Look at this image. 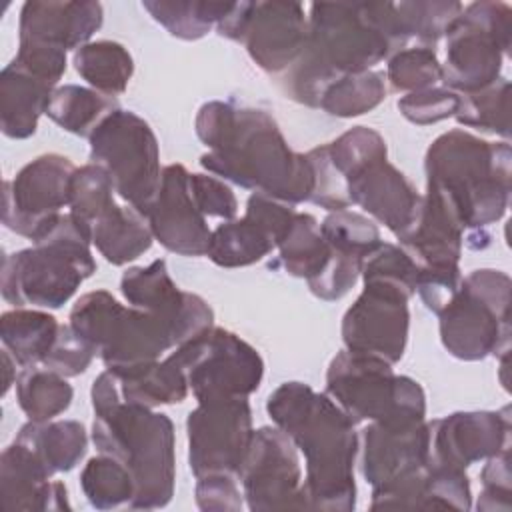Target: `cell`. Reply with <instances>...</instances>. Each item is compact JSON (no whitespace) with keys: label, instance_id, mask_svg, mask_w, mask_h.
Wrapping results in <instances>:
<instances>
[{"label":"cell","instance_id":"obj_1","mask_svg":"<svg viewBox=\"0 0 512 512\" xmlns=\"http://www.w3.org/2000/svg\"><path fill=\"white\" fill-rule=\"evenodd\" d=\"M194 130L208 146L200 166L210 174L290 206L310 200L312 164L288 146L268 112L210 100L200 106Z\"/></svg>","mask_w":512,"mask_h":512},{"label":"cell","instance_id":"obj_2","mask_svg":"<svg viewBox=\"0 0 512 512\" xmlns=\"http://www.w3.org/2000/svg\"><path fill=\"white\" fill-rule=\"evenodd\" d=\"M406 42L394 2H314L304 50L280 86L294 102L318 108L328 84L372 70Z\"/></svg>","mask_w":512,"mask_h":512},{"label":"cell","instance_id":"obj_3","mask_svg":"<svg viewBox=\"0 0 512 512\" xmlns=\"http://www.w3.org/2000/svg\"><path fill=\"white\" fill-rule=\"evenodd\" d=\"M266 412L304 454V492L310 510L350 512L356 506V424L326 394L304 382H284L266 400Z\"/></svg>","mask_w":512,"mask_h":512},{"label":"cell","instance_id":"obj_4","mask_svg":"<svg viewBox=\"0 0 512 512\" xmlns=\"http://www.w3.org/2000/svg\"><path fill=\"white\" fill-rule=\"evenodd\" d=\"M92 442L100 454L126 466L134 480L132 510L164 508L174 496V424L152 408L126 402L118 378L104 370L90 390Z\"/></svg>","mask_w":512,"mask_h":512},{"label":"cell","instance_id":"obj_5","mask_svg":"<svg viewBox=\"0 0 512 512\" xmlns=\"http://www.w3.org/2000/svg\"><path fill=\"white\" fill-rule=\"evenodd\" d=\"M426 184L444 190L468 230H486L508 208L512 156L508 140L488 142L466 130L440 134L426 150Z\"/></svg>","mask_w":512,"mask_h":512},{"label":"cell","instance_id":"obj_6","mask_svg":"<svg viewBox=\"0 0 512 512\" xmlns=\"http://www.w3.org/2000/svg\"><path fill=\"white\" fill-rule=\"evenodd\" d=\"M90 246L80 222L70 212L58 214L32 240L30 248L4 256L2 298L16 308H62L96 272Z\"/></svg>","mask_w":512,"mask_h":512},{"label":"cell","instance_id":"obj_7","mask_svg":"<svg viewBox=\"0 0 512 512\" xmlns=\"http://www.w3.org/2000/svg\"><path fill=\"white\" fill-rule=\"evenodd\" d=\"M68 320L96 348L106 370L114 376L156 362L164 352L176 348L174 334L164 320L146 310L120 304L106 290L82 294Z\"/></svg>","mask_w":512,"mask_h":512},{"label":"cell","instance_id":"obj_8","mask_svg":"<svg viewBox=\"0 0 512 512\" xmlns=\"http://www.w3.org/2000/svg\"><path fill=\"white\" fill-rule=\"evenodd\" d=\"M354 424L386 420H426V394L410 376L370 354L338 352L326 370L324 390Z\"/></svg>","mask_w":512,"mask_h":512},{"label":"cell","instance_id":"obj_9","mask_svg":"<svg viewBox=\"0 0 512 512\" xmlns=\"http://www.w3.org/2000/svg\"><path fill=\"white\" fill-rule=\"evenodd\" d=\"M510 276L480 268L462 278L450 304L438 314L442 346L458 360H484L510 352Z\"/></svg>","mask_w":512,"mask_h":512},{"label":"cell","instance_id":"obj_10","mask_svg":"<svg viewBox=\"0 0 512 512\" xmlns=\"http://www.w3.org/2000/svg\"><path fill=\"white\" fill-rule=\"evenodd\" d=\"M442 84L458 94L478 92L500 78L512 38V8L482 0L462 8L446 30Z\"/></svg>","mask_w":512,"mask_h":512},{"label":"cell","instance_id":"obj_11","mask_svg":"<svg viewBox=\"0 0 512 512\" xmlns=\"http://www.w3.org/2000/svg\"><path fill=\"white\" fill-rule=\"evenodd\" d=\"M90 160L112 178L114 190L148 214L162 180L160 146L150 124L130 110H114L90 134Z\"/></svg>","mask_w":512,"mask_h":512},{"label":"cell","instance_id":"obj_12","mask_svg":"<svg viewBox=\"0 0 512 512\" xmlns=\"http://www.w3.org/2000/svg\"><path fill=\"white\" fill-rule=\"evenodd\" d=\"M186 374L198 402L248 398L260 388L264 360L238 334L212 326L168 354Z\"/></svg>","mask_w":512,"mask_h":512},{"label":"cell","instance_id":"obj_13","mask_svg":"<svg viewBox=\"0 0 512 512\" xmlns=\"http://www.w3.org/2000/svg\"><path fill=\"white\" fill-rule=\"evenodd\" d=\"M216 30L220 36L240 42L264 72L284 74L304 50L308 16L300 2H232Z\"/></svg>","mask_w":512,"mask_h":512},{"label":"cell","instance_id":"obj_14","mask_svg":"<svg viewBox=\"0 0 512 512\" xmlns=\"http://www.w3.org/2000/svg\"><path fill=\"white\" fill-rule=\"evenodd\" d=\"M238 478L252 512L310 510L296 446L278 426L254 430Z\"/></svg>","mask_w":512,"mask_h":512},{"label":"cell","instance_id":"obj_15","mask_svg":"<svg viewBox=\"0 0 512 512\" xmlns=\"http://www.w3.org/2000/svg\"><path fill=\"white\" fill-rule=\"evenodd\" d=\"M188 464L196 478L206 474H232L248 452L254 428L248 398L198 402L186 418Z\"/></svg>","mask_w":512,"mask_h":512},{"label":"cell","instance_id":"obj_16","mask_svg":"<svg viewBox=\"0 0 512 512\" xmlns=\"http://www.w3.org/2000/svg\"><path fill=\"white\" fill-rule=\"evenodd\" d=\"M76 166L62 154H42L4 182L2 222L8 230L34 240L64 206H70V186Z\"/></svg>","mask_w":512,"mask_h":512},{"label":"cell","instance_id":"obj_17","mask_svg":"<svg viewBox=\"0 0 512 512\" xmlns=\"http://www.w3.org/2000/svg\"><path fill=\"white\" fill-rule=\"evenodd\" d=\"M408 300L410 296L396 288L364 284V290L342 318L344 348L396 364L408 342Z\"/></svg>","mask_w":512,"mask_h":512},{"label":"cell","instance_id":"obj_18","mask_svg":"<svg viewBox=\"0 0 512 512\" xmlns=\"http://www.w3.org/2000/svg\"><path fill=\"white\" fill-rule=\"evenodd\" d=\"M122 296L130 306L146 310L164 320L176 346L196 338L214 326V312L198 294L180 290L168 274L166 260L148 266H132L120 278Z\"/></svg>","mask_w":512,"mask_h":512},{"label":"cell","instance_id":"obj_19","mask_svg":"<svg viewBox=\"0 0 512 512\" xmlns=\"http://www.w3.org/2000/svg\"><path fill=\"white\" fill-rule=\"evenodd\" d=\"M294 216V206L254 192L242 218L224 220L212 230L206 256L222 268L256 264L278 248Z\"/></svg>","mask_w":512,"mask_h":512},{"label":"cell","instance_id":"obj_20","mask_svg":"<svg viewBox=\"0 0 512 512\" xmlns=\"http://www.w3.org/2000/svg\"><path fill=\"white\" fill-rule=\"evenodd\" d=\"M360 470L372 488L422 470L430 460L426 420L368 422L360 434Z\"/></svg>","mask_w":512,"mask_h":512},{"label":"cell","instance_id":"obj_21","mask_svg":"<svg viewBox=\"0 0 512 512\" xmlns=\"http://www.w3.org/2000/svg\"><path fill=\"white\" fill-rule=\"evenodd\" d=\"M430 426V464L466 470L510 448V408L454 412Z\"/></svg>","mask_w":512,"mask_h":512},{"label":"cell","instance_id":"obj_22","mask_svg":"<svg viewBox=\"0 0 512 512\" xmlns=\"http://www.w3.org/2000/svg\"><path fill=\"white\" fill-rule=\"evenodd\" d=\"M188 174L182 164L164 166L160 188L146 220L154 240L166 250L180 256H206L212 230L192 200Z\"/></svg>","mask_w":512,"mask_h":512},{"label":"cell","instance_id":"obj_23","mask_svg":"<svg viewBox=\"0 0 512 512\" xmlns=\"http://www.w3.org/2000/svg\"><path fill=\"white\" fill-rule=\"evenodd\" d=\"M104 22L100 2L28 0L20 8L18 44L56 50H78L90 42Z\"/></svg>","mask_w":512,"mask_h":512},{"label":"cell","instance_id":"obj_24","mask_svg":"<svg viewBox=\"0 0 512 512\" xmlns=\"http://www.w3.org/2000/svg\"><path fill=\"white\" fill-rule=\"evenodd\" d=\"M464 234L466 226L450 196L438 186L426 184L416 218L396 238L418 266H430L458 264Z\"/></svg>","mask_w":512,"mask_h":512},{"label":"cell","instance_id":"obj_25","mask_svg":"<svg viewBox=\"0 0 512 512\" xmlns=\"http://www.w3.org/2000/svg\"><path fill=\"white\" fill-rule=\"evenodd\" d=\"M350 204L360 206L394 236L402 234L418 214L422 194L386 160H378L346 180Z\"/></svg>","mask_w":512,"mask_h":512},{"label":"cell","instance_id":"obj_26","mask_svg":"<svg viewBox=\"0 0 512 512\" xmlns=\"http://www.w3.org/2000/svg\"><path fill=\"white\" fill-rule=\"evenodd\" d=\"M0 496L4 510H70L64 482L52 480L34 454L12 442L0 456Z\"/></svg>","mask_w":512,"mask_h":512},{"label":"cell","instance_id":"obj_27","mask_svg":"<svg viewBox=\"0 0 512 512\" xmlns=\"http://www.w3.org/2000/svg\"><path fill=\"white\" fill-rule=\"evenodd\" d=\"M56 88L30 76L12 62L0 72V128L2 134L14 140L30 138L48 100Z\"/></svg>","mask_w":512,"mask_h":512},{"label":"cell","instance_id":"obj_28","mask_svg":"<svg viewBox=\"0 0 512 512\" xmlns=\"http://www.w3.org/2000/svg\"><path fill=\"white\" fill-rule=\"evenodd\" d=\"M14 440L26 446L50 476L70 472L88 448L86 428L78 420H28Z\"/></svg>","mask_w":512,"mask_h":512},{"label":"cell","instance_id":"obj_29","mask_svg":"<svg viewBox=\"0 0 512 512\" xmlns=\"http://www.w3.org/2000/svg\"><path fill=\"white\" fill-rule=\"evenodd\" d=\"M90 242L114 266H124L152 246V230L144 214L132 206H118L116 202L90 224Z\"/></svg>","mask_w":512,"mask_h":512},{"label":"cell","instance_id":"obj_30","mask_svg":"<svg viewBox=\"0 0 512 512\" xmlns=\"http://www.w3.org/2000/svg\"><path fill=\"white\" fill-rule=\"evenodd\" d=\"M58 330V320L44 310L14 308L0 316V340L22 368L42 364Z\"/></svg>","mask_w":512,"mask_h":512},{"label":"cell","instance_id":"obj_31","mask_svg":"<svg viewBox=\"0 0 512 512\" xmlns=\"http://www.w3.org/2000/svg\"><path fill=\"white\" fill-rule=\"evenodd\" d=\"M74 70L100 94L116 98L128 88L134 60L126 46L114 40H96L78 48L72 56Z\"/></svg>","mask_w":512,"mask_h":512},{"label":"cell","instance_id":"obj_32","mask_svg":"<svg viewBox=\"0 0 512 512\" xmlns=\"http://www.w3.org/2000/svg\"><path fill=\"white\" fill-rule=\"evenodd\" d=\"M118 108L120 106L112 96L100 94L94 88L64 84L52 92L46 116L70 134L90 138L98 124Z\"/></svg>","mask_w":512,"mask_h":512},{"label":"cell","instance_id":"obj_33","mask_svg":"<svg viewBox=\"0 0 512 512\" xmlns=\"http://www.w3.org/2000/svg\"><path fill=\"white\" fill-rule=\"evenodd\" d=\"M116 378L122 398L146 408L178 404L186 400L190 390L184 370L170 356Z\"/></svg>","mask_w":512,"mask_h":512},{"label":"cell","instance_id":"obj_34","mask_svg":"<svg viewBox=\"0 0 512 512\" xmlns=\"http://www.w3.org/2000/svg\"><path fill=\"white\" fill-rule=\"evenodd\" d=\"M276 250L278 258L270 266L282 268L286 274L304 278L306 282L320 274L330 254L318 220L306 212H296L290 230Z\"/></svg>","mask_w":512,"mask_h":512},{"label":"cell","instance_id":"obj_35","mask_svg":"<svg viewBox=\"0 0 512 512\" xmlns=\"http://www.w3.org/2000/svg\"><path fill=\"white\" fill-rule=\"evenodd\" d=\"M16 398L28 420L46 422L68 410L74 388L62 374L42 364L26 366L16 378Z\"/></svg>","mask_w":512,"mask_h":512},{"label":"cell","instance_id":"obj_36","mask_svg":"<svg viewBox=\"0 0 512 512\" xmlns=\"http://www.w3.org/2000/svg\"><path fill=\"white\" fill-rule=\"evenodd\" d=\"M142 8L180 40L204 38L232 8V2L214 0H144Z\"/></svg>","mask_w":512,"mask_h":512},{"label":"cell","instance_id":"obj_37","mask_svg":"<svg viewBox=\"0 0 512 512\" xmlns=\"http://www.w3.org/2000/svg\"><path fill=\"white\" fill-rule=\"evenodd\" d=\"M386 76L380 70L346 74L320 94L318 108L336 118H352L374 110L386 98Z\"/></svg>","mask_w":512,"mask_h":512},{"label":"cell","instance_id":"obj_38","mask_svg":"<svg viewBox=\"0 0 512 512\" xmlns=\"http://www.w3.org/2000/svg\"><path fill=\"white\" fill-rule=\"evenodd\" d=\"M80 488L96 510L128 506L134 498V480L124 464L112 456L100 454L90 458L80 472Z\"/></svg>","mask_w":512,"mask_h":512},{"label":"cell","instance_id":"obj_39","mask_svg":"<svg viewBox=\"0 0 512 512\" xmlns=\"http://www.w3.org/2000/svg\"><path fill=\"white\" fill-rule=\"evenodd\" d=\"M456 122L466 128L498 134L504 140L510 136V82L498 78L494 84L460 94V104L454 114Z\"/></svg>","mask_w":512,"mask_h":512},{"label":"cell","instance_id":"obj_40","mask_svg":"<svg viewBox=\"0 0 512 512\" xmlns=\"http://www.w3.org/2000/svg\"><path fill=\"white\" fill-rule=\"evenodd\" d=\"M320 232L334 256L356 260L360 264L382 242L378 226L368 216L348 208L330 212L322 220Z\"/></svg>","mask_w":512,"mask_h":512},{"label":"cell","instance_id":"obj_41","mask_svg":"<svg viewBox=\"0 0 512 512\" xmlns=\"http://www.w3.org/2000/svg\"><path fill=\"white\" fill-rule=\"evenodd\" d=\"M406 38H416L422 46H432L446 34L464 4L456 0H412L394 2Z\"/></svg>","mask_w":512,"mask_h":512},{"label":"cell","instance_id":"obj_42","mask_svg":"<svg viewBox=\"0 0 512 512\" xmlns=\"http://www.w3.org/2000/svg\"><path fill=\"white\" fill-rule=\"evenodd\" d=\"M386 82L394 92H420L442 82V64L432 46H412L388 58Z\"/></svg>","mask_w":512,"mask_h":512},{"label":"cell","instance_id":"obj_43","mask_svg":"<svg viewBox=\"0 0 512 512\" xmlns=\"http://www.w3.org/2000/svg\"><path fill=\"white\" fill-rule=\"evenodd\" d=\"M110 174L100 164H86L76 168L70 186V214L80 222L84 232L98 220L116 200ZM90 238V236H88Z\"/></svg>","mask_w":512,"mask_h":512},{"label":"cell","instance_id":"obj_44","mask_svg":"<svg viewBox=\"0 0 512 512\" xmlns=\"http://www.w3.org/2000/svg\"><path fill=\"white\" fill-rule=\"evenodd\" d=\"M328 158L336 172L342 176L344 184L348 178L364 170L366 166L386 160L388 148L384 138L368 126H354L340 134L336 140L326 144Z\"/></svg>","mask_w":512,"mask_h":512},{"label":"cell","instance_id":"obj_45","mask_svg":"<svg viewBox=\"0 0 512 512\" xmlns=\"http://www.w3.org/2000/svg\"><path fill=\"white\" fill-rule=\"evenodd\" d=\"M360 276L364 284L390 286L412 298L416 294L418 264L402 246L380 242L362 262Z\"/></svg>","mask_w":512,"mask_h":512},{"label":"cell","instance_id":"obj_46","mask_svg":"<svg viewBox=\"0 0 512 512\" xmlns=\"http://www.w3.org/2000/svg\"><path fill=\"white\" fill-rule=\"evenodd\" d=\"M470 510L472 494L466 470L430 464L424 482V510Z\"/></svg>","mask_w":512,"mask_h":512},{"label":"cell","instance_id":"obj_47","mask_svg":"<svg viewBox=\"0 0 512 512\" xmlns=\"http://www.w3.org/2000/svg\"><path fill=\"white\" fill-rule=\"evenodd\" d=\"M98 356L96 348L84 340L70 324H60V330L42 360V366L62 374L64 378L86 372L92 360Z\"/></svg>","mask_w":512,"mask_h":512},{"label":"cell","instance_id":"obj_48","mask_svg":"<svg viewBox=\"0 0 512 512\" xmlns=\"http://www.w3.org/2000/svg\"><path fill=\"white\" fill-rule=\"evenodd\" d=\"M458 104H460L458 92L446 86H434L420 92L404 94L398 100V110L408 122L416 126H428L454 116L458 110Z\"/></svg>","mask_w":512,"mask_h":512},{"label":"cell","instance_id":"obj_49","mask_svg":"<svg viewBox=\"0 0 512 512\" xmlns=\"http://www.w3.org/2000/svg\"><path fill=\"white\" fill-rule=\"evenodd\" d=\"M462 272L458 264H430L418 266L416 294L424 306L436 316L450 304L462 286Z\"/></svg>","mask_w":512,"mask_h":512},{"label":"cell","instance_id":"obj_50","mask_svg":"<svg viewBox=\"0 0 512 512\" xmlns=\"http://www.w3.org/2000/svg\"><path fill=\"white\" fill-rule=\"evenodd\" d=\"M306 156L314 170V190H312L310 202H314L320 208H326L328 212L350 208L352 204L346 194V184L342 176L336 172V168L332 166L326 144L308 150Z\"/></svg>","mask_w":512,"mask_h":512},{"label":"cell","instance_id":"obj_51","mask_svg":"<svg viewBox=\"0 0 512 512\" xmlns=\"http://www.w3.org/2000/svg\"><path fill=\"white\" fill-rule=\"evenodd\" d=\"M482 490L478 494L476 508L482 512H508L512 506V474H510V448L486 458L480 472Z\"/></svg>","mask_w":512,"mask_h":512},{"label":"cell","instance_id":"obj_52","mask_svg":"<svg viewBox=\"0 0 512 512\" xmlns=\"http://www.w3.org/2000/svg\"><path fill=\"white\" fill-rule=\"evenodd\" d=\"M188 188L196 208L204 216L222 220H234L238 212V200L232 188L210 174H188Z\"/></svg>","mask_w":512,"mask_h":512},{"label":"cell","instance_id":"obj_53","mask_svg":"<svg viewBox=\"0 0 512 512\" xmlns=\"http://www.w3.org/2000/svg\"><path fill=\"white\" fill-rule=\"evenodd\" d=\"M196 504L206 512H238L242 510V492L232 474H206L196 478Z\"/></svg>","mask_w":512,"mask_h":512},{"label":"cell","instance_id":"obj_54","mask_svg":"<svg viewBox=\"0 0 512 512\" xmlns=\"http://www.w3.org/2000/svg\"><path fill=\"white\" fill-rule=\"evenodd\" d=\"M12 64L30 76L58 88L56 84L66 72V52L36 44H18V52L12 58Z\"/></svg>","mask_w":512,"mask_h":512},{"label":"cell","instance_id":"obj_55","mask_svg":"<svg viewBox=\"0 0 512 512\" xmlns=\"http://www.w3.org/2000/svg\"><path fill=\"white\" fill-rule=\"evenodd\" d=\"M16 358L6 350V348H2V372H4V386H2V394L6 396L8 394V390H10V386L12 384H16Z\"/></svg>","mask_w":512,"mask_h":512}]
</instances>
